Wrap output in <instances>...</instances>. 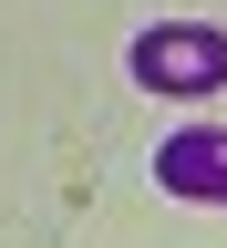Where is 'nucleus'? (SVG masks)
<instances>
[{
  "label": "nucleus",
  "instance_id": "1",
  "mask_svg": "<svg viewBox=\"0 0 227 248\" xmlns=\"http://www.w3.org/2000/svg\"><path fill=\"white\" fill-rule=\"evenodd\" d=\"M135 83H155V93H217L227 83V31H207V21L145 31L135 42Z\"/></svg>",
  "mask_w": 227,
  "mask_h": 248
},
{
  "label": "nucleus",
  "instance_id": "2",
  "mask_svg": "<svg viewBox=\"0 0 227 248\" xmlns=\"http://www.w3.org/2000/svg\"><path fill=\"white\" fill-rule=\"evenodd\" d=\"M166 176L186 186V197H227V135H186L166 155Z\"/></svg>",
  "mask_w": 227,
  "mask_h": 248
}]
</instances>
